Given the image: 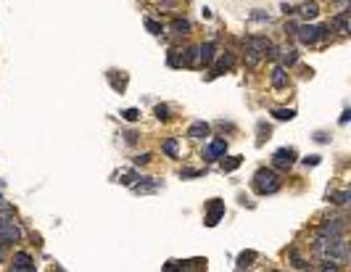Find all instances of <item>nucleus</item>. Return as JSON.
Segmentation results:
<instances>
[{
	"instance_id": "obj_1",
	"label": "nucleus",
	"mask_w": 351,
	"mask_h": 272,
	"mask_svg": "<svg viewBox=\"0 0 351 272\" xmlns=\"http://www.w3.org/2000/svg\"><path fill=\"white\" fill-rule=\"evenodd\" d=\"M312 248L319 254L322 262H333V264H346L349 262V243L343 238H322L314 235Z\"/></svg>"
},
{
	"instance_id": "obj_39",
	"label": "nucleus",
	"mask_w": 351,
	"mask_h": 272,
	"mask_svg": "<svg viewBox=\"0 0 351 272\" xmlns=\"http://www.w3.org/2000/svg\"><path fill=\"white\" fill-rule=\"evenodd\" d=\"M124 140H127L129 145H132V143L137 140V135H135V132H124Z\"/></svg>"
},
{
	"instance_id": "obj_40",
	"label": "nucleus",
	"mask_w": 351,
	"mask_h": 272,
	"mask_svg": "<svg viewBox=\"0 0 351 272\" xmlns=\"http://www.w3.org/2000/svg\"><path fill=\"white\" fill-rule=\"evenodd\" d=\"M5 259V243H0V262Z\"/></svg>"
},
{
	"instance_id": "obj_6",
	"label": "nucleus",
	"mask_w": 351,
	"mask_h": 272,
	"mask_svg": "<svg viewBox=\"0 0 351 272\" xmlns=\"http://www.w3.org/2000/svg\"><path fill=\"white\" fill-rule=\"evenodd\" d=\"M225 217V201H219V198H214L209 204V209H206V225H209V227H214V225H219V220H222Z\"/></svg>"
},
{
	"instance_id": "obj_38",
	"label": "nucleus",
	"mask_w": 351,
	"mask_h": 272,
	"mask_svg": "<svg viewBox=\"0 0 351 272\" xmlns=\"http://www.w3.org/2000/svg\"><path fill=\"white\" fill-rule=\"evenodd\" d=\"M296 29H299V24H293V21H291V24H285V35H296Z\"/></svg>"
},
{
	"instance_id": "obj_4",
	"label": "nucleus",
	"mask_w": 351,
	"mask_h": 272,
	"mask_svg": "<svg viewBox=\"0 0 351 272\" xmlns=\"http://www.w3.org/2000/svg\"><path fill=\"white\" fill-rule=\"evenodd\" d=\"M343 230H346V222L343 220H327L317 227V235L322 238H343Z\"/></svg>"
},
{
	"instance_id": "obj_41",
	"label": "nucleus",
	"mask_w": 351,
	"mask_h": 272,
	"mask_svg": "<svg viewBox=\"0 0 351 272\" xmlns=\"http://www.w3.org/2000/svg\"><path fill=\"white\" fill-rule=\"evenodd\" d=\"M338 3L343 5V8H349V0H338Z\"/></svg>"
},
{
	"instance_id": "obj_26",
	"label": "nucleus",
	"mask_w": 351,
	"mask_h": 272,
	"mask_svg": "<svg viewBox=\"0 0 351 272\" xmlns=\"http://www.w3.org/2000/svg\"><path fill=\"white\" fill-rule=\"evenodd\" d=\"M154 114H156V119H161V122H166V119H169V106H156L154 108Z\"/></svg>"
},
{
	"instance_id": "obj_29",
	"label": "nucleus",
	"mask_w": 351,
	"mask_h": 272,
	"mask_svg": "<svg viewBox=\"0 0 351 272\" xmlns=\"http://www.w3.org/2000/svg\"><path fill=\"white\" fill-rule=\"evenodd\" d=\"M259 58H262V56H259L256 50L246 48V61H248V66H256V64H259Z\"/></svg>"
},
{
	"instance_id": "obj_31",
	"label": "nucleus",
	"mask_w": 351,
	"mask_h": 272,
	"mask_svg": "<svg viewBox=\"0 0 351 272\" xmlns=\"http://www.w3.org/2000/svg\"><path fill=\"white\" fill-rule=\"evenodd\" d=\"M333 198H335V204H341V206H343V204H349V198H351V193H349V190H341V193H335V196H333Z\"/></svg>"
},
{
	"instance_id": "obj_23",
	"label": "nucleus",
	"mask_w": 351,
	"mask_h": 272,
	"mask_svg": "<svg viewBox=\"0 0 351 272\" xmlns=\"http://www.w3.org/2000/svg\"><path fill=\"white\" fill-rule=\"evenodd\" d=\"M288 259H291V264H293L296 270H307V267H309V264H307V259H301V256H299V251H296V248H293L291 254H288Z\"/></svg>"
},
{
	"instance_id": "obj_24",
	"label": "nucleus",
	"mask_w": 351,
	"mask_h": 272,
	"mask_svg": "<svg viewBox=\"0 0 351 272\" xmlns=\"http://www.w3.org/2000/svg\"><path fill=\"white\" fill-rule=\"evenodd\" d=\"M137 180H140V175H137L135 169H132V172H124V175H121V180H119V182H121V185H129V188H132V185H135Z\"/></svg>"
},
{
	"instance_id": "obj_37",
	"label": "nucleus",
	"mask_w": 351,
	"mask_h": 272,
	"mask_svg": "<svg viewBox=\"0 0 351 272\" xmlns=\"http://www.w3.org/2000/svg\"><path fill=\"white\" fill-rule=\"evenodd\" d=\"M304 164H307V167H309V164L317 167V164H319V156H307V159H304Z\"/></svg>"
},
{
	"instance_id": "obj_2",
	"label": "nucleus",
	"mask_w": 351,
	"mask_h": 272,
	"mask_svg": "<svg viewBox=\"0 0 351 272\" xmlns=\"http://www.w3.org/2000/svg\"><path fill=\"white\" fill-rule=\"evenodd\" d=\"M254 190L259 196H270V193L280 190V177L272 172V169H259L254 175Z\"/></svg>"
},
{
	"instance_id": "obj_25",
	"label": "nucleus",
	"mask_w": 351,
	"mask_h": 272,
	"mask_svg": "<svg viewBox=\"0 0 351 272\" xmlns=\"http://www.w3.org/2000/svg\"><path fill=\"white\" fill-rule=\"evenodd\" d=\"M146 29H148L151 35H161L164 32V27L158 24V21H154V19H146Z\"/></svg>"
},
{
	"instance_id": "obj_17",
	"label": "nucleus",
	"mask_w": 351,
	"mask_h": 272,
	"mask_svg": "<svg viewBox=\"0 0 351 272\" xmlns=\"http://www.w3.org/2000/svg\"><path fill=\"white\" fill-rule=\"evenodd\" d=\"M172 32L174 35H188L190 32V21L188 19H174L172 21Z\"/></svg>"
},
{
	"instance_id": "obj_16",
	"label": "nucleus",
	"mask_w": 351,
	"mask_h": 272,
	"mask_svg": "<svg viewBox=\"0 0 351 272\" xmlns=\"http://www.w3.org/2000/svg\"><path fill=\"white\" fill-rule=\"evenodd\" d=\"M317 13H319V5H317V3H304L301 8H299V16H301V19H307V21H309V19H314Z\"/></svg>"
},
{
	"instance_id": "obj_28",
	"label": "nucleus",
	"mask_w": 351,
	"mask_h": 272,
	"mask_svg": "<svg viewBox=\"0 0 351 272\" xmlns=\"http://www.w3.org/2000/svg\"><path fill=\"white\" fill-rule=\"evenodd\" d=\"M180 50H169V56H166V64L169 66H182V58L177 56Z\"/></svg>"
},
{
	"instance_id": "obj_35",
	"label": "nucleus",
	"mask_w": 351,
	"mask_h": 272,
	"mask_svg": "<svg viewBox=\"0 0 351 272\" xmlns=\"http://www.w3.org/2000/svg\"><path fill=\"white\" fill-rule=\"evenodd\" d=\"M8 272H35V267H21V264H11Z\"/></svg>"
},
{
	"instance_id": "obj_32",
	"label": "nucleus",
	"mask_w": 351,
	"mask_h": 272,
	"mask_svg": "<svg viewBox=\"0 0 351 272\" xmlns=\"http://www.w3.org/2000/svg\"><path fill=\"white\" fill-rule=\"evenodd\" d=\"M164 272H182V264L180 262H166L164 264Z\"/></svg>"
},
{
	"instance_id": "obj_21",
	"label": "nucleus",
	"mask_w": 351,
	"mask_h": 272,
	"mask_svg": "<svg viewBox=\"0 0 351 272\" xmlns=\"http://www.w3.org/2000/svg\"><path fill=\"white\" fill-rule=\"evenodd\" d=\"M13 264H21V267H35L32 256H29L27 251H16V254H13Z\"/></svg>"
},
{
	"instance_id": "obj_9",
	"label": "nucleus",
	"mask_w": 351,
	"mask_h": 272,
	"mask_svg": "<svg viewBox=\"0 0 351 272\" xmlns=\"http://www.w3.org/2000/svg\"><path fill=\"white\" fill-rule=\"evenodd\" d=\"M233 64H235V56H233V53H225V56H219L217 64H214V69L209 72V80H214V77H219L222 72H227V69H230Z\"/></svg>"
},
{
	"instance_id": "obj_3",
	"label": "nucleus",
	"mask_w": 351,
	"mask_h": 272,
	"mask_svg": "<svg viewBox=\"0 0 351 272\" xmlns=\"http://www.w3.org/2000/svg\"><path fill=\"white\" fill-rule=\"evenodd\" d=\"M296 37L304 43V45H314L317 40H325L327 37V27H314V24H301L296 29Z\"/></svg>"
},
{
	"instance_id": "obj_34",
	"label": "nucleus",
	"mask_w": 351,
	"mask_h": 272,
	"mask_svg": "<svg viewBox=\"0 0 351 272\" xmlns=\"http://www.w3.org/2000/svg\"><path fill=\"white\" fill-rule=\"evenodd\" d=\"M180 175H182V177H201V175H203V169H182Z\"/></svg>"
},
{
	"instance_id": "obj_36",
	"label": "nucleus",
	"mask_w": 351,
	"mask_h": 272,
	"mask_svg": "<svg viewBox=\"0 0 351 272\" xmlns=\"http://www.w3.org/2000/svg\"><path fill=\"white\" fill-rule=\"evenodd\" d=\"M251 19H256V21H270V16H267V13H262V11H254V13H251Z\"/></svg>"
},
{
	"instance_id": "obj_5",
	"label": "nucleus",
	"mask_w": 351,
	"mask_h": 272,
	"mask_svg": "<svg viewBox=\"0 0 351 272\" xmlns=\"http://www.w3.org/2000/svg\"><path fill=\"white\" fill-rule=\"evenodd\" d=\"M21 238V230L16 227L13 222H8V220H0V243H16V240Z\"/></svg>"
},
{
	"instance_id": "obj_11",
	"label": "nucleus",
	"mask_w": 351,
	"mask_h": 272,
	"mask_svg": "<svg viewBox=\"0 0 351 272\" xmlns=\"http://www.w3.org/2000/svg\"><path fill=\"white\" fill-rule=\"evenodd\" d=\"M161 188V180H154V177H140V182L132 185L135 193H154Z\"/></svg>"
},
{
	"instance_id": "obj_8",
	"label": "nucleus",
	"mask_w": 351,
	"mask_h": 272,
	"mask_svg": "<svg viewBox=\"0 0 351 272\" xmlns=\"http://www.w3.org/2000/svg\"><path fill=\"white\" fill-rule=\"evenodd\" d=\"M246 48H251V50H256L259 56H267V50L272 48V43L267 40V37H262V35H256V37H246Z\"/></svg>"
},
{
	"instance_id": "obj_15",
	"label": "nucleus",
	"mask_w": 351,
	"mask_h": 272,
	"mask_svg": "<svg viewBox=\"0 0 351 272\" xmlns=\"http://www.w3.org/2000/svg\"><path fill=\"white\" fill-rule=\"evenodd\" d=\"M330 24H333L335 29H338L341 35H346V32H349V8H343V11L338 13V16H335V19L330 21Z\"/></svg>"
},
{
	"instance_id": "obj_30",
	"label": "nucleus",
	"mask_w": 351,
	"mask_h": 272,
	"mask_svg": "<svg viewBox=\"0 0 351 272\" xmlns=\"http://www.w3.org/2000/svg\"><path fill=\"white\" fill-rule=\"evenodd\" d=\"M121 116H124L127 122H137L140 119V111H137V108H127V111H121Z\"/></svg>"
},
{
	"instance_id": "obj_10",
	"label": "nucleus",
	"mask_w": 351,
	"mask_h": 272,
	"mask_svg": "<svg viewBox=\"0 0 351 272\" xmlns=\"http://www.w3.org/2000/svg\"><path fill=\"white\" fill-rule=\"evenodd\" d=\"M214 56H217V45L211 43V40L198 45V64H211Z\"/></svg>"
},
{
	"instance_id": "obj_12",
	"label": "nucleus",
	"mask_w": 351,
	"mask_h": 272,
	"mask_svg": "<svg viewBox=\"0 0 351 272\" xmlns=\"http://www.w3.org/2000/svg\"><path fill=\"white\" fill-rule=\"evenodd\" d=\"M225 153H227V140H214L203 151V156H206V161H214L219 156H225Z\"/></svg>"
},
{
	"instance_id": "obj_22",
	"label": "nucleus",
	"mask_w": 351,
	"mask_h": 272,
	"mask_svg": "<svg viewBox=\"0 0 351 272\" xmlns=\"http://www.w3.org/2000/svg\"><path fill=\"white\" fill-rule=\"evenodd\" d=\"M177 148H180V145H177V137H169V140H166L164 145H161V151L166 153V156H177Z\"/></svg>"
},
{
	"instance_id": "obj_20",
	"label": "nucleus",
	"mask_w": 351,
	"mask_h": 272,
	"mask_svg": "<svg viewBox=\"0 0 351 272\" xmlns=\"http://www.w3.org/2000/svg\"><path fill=\"white\" fill-rule=\"evenodd\" d=\"M240 164H243V156H230V159L222 161V172H235Z\"/></svg>"
},
{
	"instance_id": "obj_14",
	"label": "nucleus",
	"mask_w": 351,
	"mask_h": 272,
	"mask_svg": "<svg viewBox=\"0 0 351 272\" xmlns=\"http://www.w3.org/2000/svg\"><path fill=\"white\" fill-rule=\"evenodd\" d=\"M209 135V124L206 122H193L188 130V137H193V140H203V137Z\"/></svg>"
},
{
	"instance_id": "obj_27",
	"label": "nucleus",
	"mask_w": 351,
	"mask_h": 272,
	"mask_svg": "<svg viewBox=\"0 0 351 272\" xmlns=\"http://www.w3.org/2000/svg\"><path fill=\"white\" fill-rule=\"evenodd\" d=\"M317 272H341V264H333V262H322L317 267Z\"/></svg>"
},
{
	"instance_id": "obj_7",
	"label": "nucleus",
	"mask_w": 351,
	"mask_h": 272,
	"mask_svg": "<svg viewBox=\"0 0 351 272\" xmlns=\"http://www.w3.org/2000/svg\"><path fill=\"white\" fill-rule=\"evenodd\" d=\"M272 161H274V167L288 169V167H293V161H296V151L293 148H280V151L272 153Z\"/></svg>"
},
{
	"instance_id": "obj_13",
	"label": "nucleus",
	"mask_w": 351,
	"mask_h": 272,
	"mask_svg": "<svg viewBox=\"0 0 351 272\" xmlns=\"http://www.w3.org/2000/svg\"><path fill=\"white\" fill-rule=\"evenodd\" d=\"M270 82H272V88H274V90H283L285 85H288V74H285V69H283V66H274V69H272V74H270Z\"/></svg>"
},
{
	"instance_id": "obj_19",
	"label": "nucleus",
	"mask_w": 351,
	"mask_h": 272,
	"mask_svg": "<svg viewBox=\"0 0 351 272\" xmlns=\"http://www.w3.org/2000/svg\"><path fill=\"white\" fill-rule=\"evenodd\" d=\"M272 116H274V119H280V122H291L296 116V111H293V108H272Z\"/></svg>"
},
{
	"instance_id": "obj_33",
	"label": "nucleus",
	"mask_w": 351,
	"mask_h": 272,
	"mask_svg": "<svg viewBox=\"0 0 351 272\" xmlns=\"http://www.w3.org/2000/svg\"><path fill=\"white\" fill-rule=\"evenodd\" d=\"M151 161V153H140V156H135V167H143Z\"/></svg>"
},
{
	"instance_id": "obj_18",
	"label": "nucleus",
	"mask_w": 351,
	"mask_h": 272,
	"mask_svg": "<svg viewBox=\"0 0 351 272\" xmlns=\"http://www.w3.org/2000/svg\"><path fill=\"white\" fill-rule=\"evenodd\" d=\"M280 61H283V66H293L296 61H299V50H293V48H288L280 53Z\"/></svg>"
}]
</instances>
